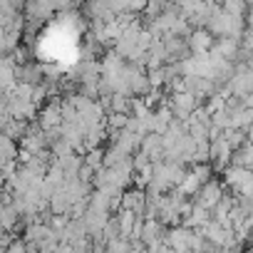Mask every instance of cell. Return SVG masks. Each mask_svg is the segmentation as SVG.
Here are the masks:
<instances>
[{
    "mask_svg": "<svg viewBox=\"0 0 253 253\" xmlns=\"http://www.w3.org/2000/svg\"><path fill=\"white\" fill-rule=\"evenodd\" d=\"M246 28L248 30H253V5L248 8V13H246Z\"/></svg>",
    "mask_w": 253,
    "mask_h": 253,
    "instance_id": "15",
    "label": "cell"
},
{
    "mask_svg": "<svg viewBox=\"0 0 253 253\" xmlns=\"http://www.w3.org/2000/svg\"><path fill=\"white\" fill-rule=\"evenodd\" d=\"M248 142H253V124L248 126Z\"/></svg>",
    "mask_w": 253,
    "mask_h": 253,
    "instance_id": "16",
    "label": "cell"
},
{
    "mask_svg": "<svg viewBox=\"0 0 253 253\" xmlns=\"http://www.w3.org/2000/svg\"><path fill=\"white\" fill-rule=\"evenodd\" d=\"M3 162H10V159H18V152H20V147H15V142H13V137H8V134H3Z\"/></svg>",
    "mask_w": 253,
    "mask_h": 253,
    "instance_id": "10",
    "label": "cell"
},
{
    "mask_svg": "<svg viewBox=\"0 0 253 253\" xmlns=\"http://www.w3.org/2000/svg\"><path fill=\"white\" fill-rule=\"evenodd\" d=\"M191 199H194V204H199V206L213 209V206L223 199V186H221L216 179H211V181H206V184L199 189V194L191 196Z\"/></svg>",
    "mask_w": 253,
    "mask_h": 253,
    "instance_id": "2",
    "label": "cell"
},
{
    "mask_svg": "<svg viewBox=\"0 0 253 253\" xmlns=\"http://www.w3.org/2000/svg\"><path fill=\"white\" fill-rule=\"evenodd\" d=\"M147 5H149V0H129V10H134V13H144Z\"/></svg>",
    "mask_w": 253,
    "mask_h": 253,
    "instance_id": "14",
    "label": "cell"
},
{
    "mask_svg": "<svg viewBox=\"0 0 253 253\" xmlns=\"http://www.w3.org/2000/svg\"><path fill=\"white\" fill-rule=\"evenodd\" d=\"M176 3H179V8H181V13L186 15L189 10H194L199 3H201V0H176Z\"/></svg>",
    "mask_w": 253,
    "mask_h": 253,
    "instance_id": "13",
    "label": "cell"
},
{
    "mask_svg": "<svg viewBox=\"0 0 253 253\" xmlns=\"http://www.w3.org/2000/svg\"><path fill=\"white\" fill-rule=\"evenodd\" d=\"M122 209H129L134 213H144V209H147V189L134 186L132 191H124L122 194Z\"/></svg>",
    "mask_w": 253,
    "mask_h": 253,
    "instance_id": "5",
    "label": "cell"
},
{
    "mask_svg": "<svg viewBox=\"0 0 253 253\" xmlns=\"http://www.w3.org/2000/svg\"><path fill=\"white\" fill-rule=\"evenodd\" d=\"M221 8L231 13L233 18H246L248 13V0H221Z\"/></svg>",
    "mask_w": 253,
    "mask_h": 253,
    "instance_id": "7",
    "label": "cell"
},
{
    "mask_svg": "<svg viewBox=\"0 0 253 253\" xmlns=\"http://www.w3.org/2000/svg\"><path fill=\"white\" fill-rule=\"evenodd\" d=\"M231 164L253 169V142H246V144H241L238 149H233V162H231Z\"/></svg>",
    "mask_w": 253,
    "mask_h": 253,
    "instance_id": "6",
    "label": "cell"
},
{
    "mask_svg": "<svg viewBox=\"0 0 253 253\" xmlns=\"http://www.w3.org/2000/svg\"><path fill=\"white\" fill-rule=\"evenodd\" d=\"M132 114L126 112H107V129H124Z\"/></svg>",
    "mask_w": 253,
    "mask_h": 253,
    "instance_id": "9",
    "label": "cell"
},
{
    "mask_svg": "<svg viewBox=\"0 0 253 253\" xmlns=\"http://www.w3.org/2000/svg\"><path fill=\"white\" fill-rule=\"evenodd\" d=\"M191 236H194V228L179 223V226H171V228H169L167 241H169L171 248H176V251H189V248H191Z\"/></svg>",
    "mask_w": 253,
    "mask_h": 253,
    "instance_id": "4",
    "label": "cell"
},
{
    "mask_svg": "<svg viewBox=\"0 0 253 253\" xmlns=\"http://www.w3.org/2000/svg\"><path fill=\"white\" fill-rule=\"evenodd\" d=\"M8 253H28V241H20V238H15V241L10 243Z\"/></svg>",
    "mask_w": 253,
    "mask_h": 253,
    "instance_id": "12",
    "label": "cell"
},
{
    "mask_svg": "<svg viewBox=\"0 0 253 253\" xmlns=\"http://www.w3.org/2000/svg\"><path fill=\"white\" fill-rule=\"evenodd\" d=\"M169 104H171V109H174V117L189 119L191 112L199 107V97L191 94L189 89H179V92H171V94H169Z\"/></svg>",
    "mask_w": 253,
    "mask_h": 253,
    "instance_id": "1",
    "label": "cell"
},
{
    "mask_svg": "<svg viewBox=\"0 0 253 253\" xmlns=\"http://www.w3.org/2000/svg\"><path fill=\"white\" fill-rule=\"evenodd\" d=\"M84 164H89V167H94V169L104 167V149H99V147L89 149V152L84 154Z\"/></svg>",
    "mask_w": 253,
    "mask_h": 253,
    "instance_id": "11",
    "label": "cell"
},
{
    "mask_svg": "<svg viewBox=\"0 0 253 253\" xmlns=\"http://www.w3.org/2000/svg\"><path fill=\"white\" fill-rule=\"evenodd\" d=\"M201 186H204V181H201V179H199V174L191 169V171L184 176V181H181V186H179V189H181L184 194H189V196H196Z\"/></svg>",
    "mask_w": 253,
    "mask_h": 253,
    "instance_id": "8",
    "label": "cell"
},
{
    "mask_svg": "<svg viewBox=\"0 0 253 253\" xmlns=\"http://www.w3.org/2000/svg\"><path fill=\"white\" fill-rule=\"evenodd\" d=\"M213 45H216V35H213L209 28H194V33L189 35V47H191L194 55L209 52Z\"/></svg>",
    "mask_w": 253,
    "mask_h": 253,
    "instance_id": "3",
    "label": "cell"
}]
</instances>
